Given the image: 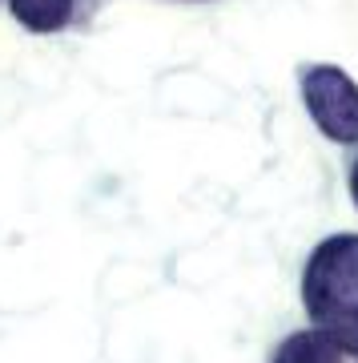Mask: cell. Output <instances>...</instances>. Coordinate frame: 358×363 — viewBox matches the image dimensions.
Listing matches in <instances>:
<instances>
[{
    "label": "cell",
    "mask_w": 358,
    "mask_h": 363,
    "mask_svg": "<svg viewBox=\"0 0 358 363\" xmlns=\"http://www.w3.org/2000/svg\"><path fill=\"white\" fill-rule=\"evenodd\" d=\"M302 307L310 327L358 351V234H326L302 267Z\"/></svg>",
    "instance_id": "obj_1"
},
{
    "label": "cell",
    "mask_w": 358,
    "mask_h": 363,
    "mask_svg": "<svg viewBox=\"0 0 358 363\" xmlns=\"http://www.w3.org/2000/svg\"><path fill=\"white\" fill-rule=\"evenodd\" d=\"M302 101L310 121L318 125L330 142L354 145L358 142V85L338 65H306L302 69Z\"/></svg>",
    "instance_id": "obj_2"
},
{
    "label": "cell",
    "mask_w": 358,
    "mask_h": 363,
    "mask_svg": "<svg viewBox=\"0 0 358 363\" xmlns=\"http://www.w3.org/2000/svg\"><path fill=\"white\" fill-rule=\"evenodd\" d=\"M354 359H358V351H354Z\"/></svg>",
    "instance_id": "obj_6"
},
{
    "label": "cell",
    "mask_w": 358,
    "mask_h": 363,
    "mask_svg": "<svg viewBox=\"0 0 358 363\" xmlns=\"http://www.w3.org/2000/svg\"><path fill=\"white\" fill-rule=\"evenodd\" d=\"M8 13L21 28L49 37V33H61V28L73 25L77 0H8Z\"/></svg>",
    "instance_id": "obj_4"
},
{
    "label": "cell",
    "mask_w": 358,
    "mask_h": 363,
    "mask_svg": "<svg viewBox=\"0 0 358 363\" xmlns=\"http://www.w3.org/2000/svg\"><path fill=\"white\" fill-rule=\"evenodd\" d=\"M346 359H350V351L318 327L290 331L270 355V363H346Z\"/></svg>",
    "instance_id": "obj_3"
},
{
    "label": "cell",
    "mask_w": 358,
    "mask_h": 363,
    "mask_svg": "<svg viewBox=\"0 0 358 363\" xmlns=\"http://www.w3.org/2000/svg\"><path fill=\"white\" fill-rule=\"evenodd\" d=\"M350 198H354V206H358V157H354V166H350Z\"/></svg>",
    "instance_id": "obj_5"
}]
</instances>
